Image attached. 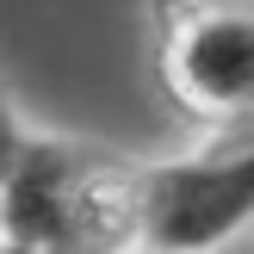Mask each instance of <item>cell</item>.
<instances>
[{
  "instance_id": "cell-1",
  "label": "cell",
  "mask_w": 254,
  "mask_h": 254,
  "mask_svg": "<svg viewBox=\"0 0 254 254\" xmlns=\"http://www.w3.org/2000/svg\"><path fill=\"white\" fill-rule=\"evenodd\" d=\"M0 242L44 254H118L136 242V168L68 143H25L0 180Z\"/></svg>"
},
{
  "instance_id": "cell-2",
  "label": "cell",
  "mask_w": 254,
  "mask_h": 254,
  "mask_svg": "<svg viewBox=\"0 0 254 254\" xmlns=\"http://www.w3.org/2000/svg\"><path fill=\"white\" fill-rule=\"evenodd\" d=\"M254 217V143L236 155L161 161L136 174V242L155 254H217Z\"/></svg>"
},
{
  "instance_id": "cell-3",
  "label": "cell",
  "mask_w": 254,
  "mask_h": 254,
  "mask_svg": "<svg viewBox=\"0 0 254 254\" xmlns=\"http://www.w3.org/2000/svg\"><path fill=\"white\" fill-rule=\"evenodd\" d=\"M168 81L205 118H248L254 112V6L192 12L168 37Z\"/></svg>"
},
{
  "instance_id": "cell-4",
  "label": "cell",
  "mask_w": 254,
  "mask_h": 254,
  "mask_svg": "<svg viewBox=\"0 0 254 254\" xmlns=\"http://www.w3.org/2000/svg\"><path fill=\"white\" fill-rule=\"evenodd\" d=\"M19 149H25V136H19V124H12L6 99H0V180H6V168L19 161Z\"/></svg>"
},
{
  "instance_id": "cell-5",
  "label": "cell",
  "mask_w": 254,
  "mask_h": 254,
  "mask_svg": "<svg viewBox=\"0 0 254 254\" xmlns=\"http://www.w3.org/2000/svg\"><path fill=\"white\" fill-rule=\"evenodd\" d=\"M0 254H44V248H12V242H0Z\"/></svg>"
},
{
  "instance_id": "cell-6",
  "label": "cell",
  "mask_w": 254,
  "mask_h": 254,
  "mask_svg": "<svg viewBox=\"0 0 254 254\" xmlns=\"http://www.w3.org/2000/svg\"><path fill=\"white\" fill-rule=\"evenodd\" d=\"M217 254H223V248H217Z\"/></svg>"
}]
</instances>
